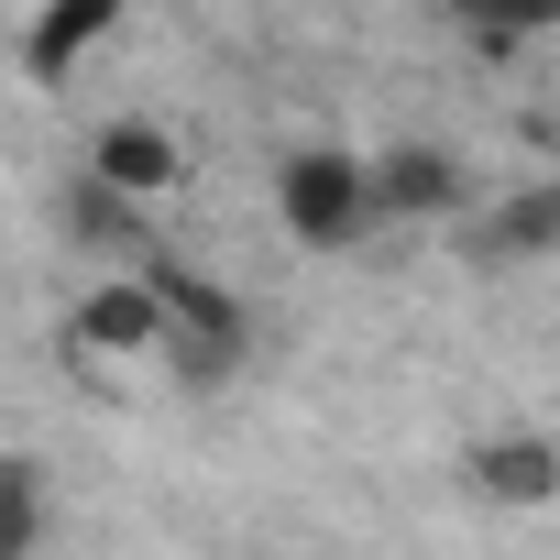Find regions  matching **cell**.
Returning a JSON list of instances; mask_svg holds the SVG:
<instances>
[{
    "mask_svg": "<svg viewBox=\"0 0 560 560\" xmlns=\"http://www.w3.org/2000/svg\"><path fill=\"white\" fill-rule=\"evenodd\" d=\"M110 23H121L110 0H56V12H34V23H23V78H45V89H56L89 45H110Z\"/></svg>",
    "mask_w": 560,
    "mask_h": 560,
    "instance_id": "obj_7",
    "label": "cell"
},
{
    "mask_svg": "<svg viewBox=\"0 0 560 560\" xmlns=\"http://www.w3.org/2000/svg\"><path fill=\"white\" fill-rule=\"evenodd\" d=\"M67 231H78V242H143V209L78 176V187H67Z\"/></svg>",
    "mask_w": 560,
    "mask_h": 560,
    "instance_id": "obj_9",
    "label": "cell"
},
{
    "mask_svg": "<svg viewBox=\"0 0 560 560\" xmlns=\"http://www.w3.org/2000/svg\"><path fill=\"white\" fill-rule=\"evenodd\" d=\"M275 220H287L298 253H363L385 231V198H374V154L352 143H298V154H275Z\"/></svg>",
    "mask_w": 560,
    "mask_h": 560,
    "instance_id": "obj_1",
    "label": "cell"
},
{
    "mask_svg": "<svg viewBox=\"0 0 560 560\" xmlns=\"http://www.w3.org/2000/svg\"><path fill=\"white\" fill-rule=\"evenodd\" d=\"M472 253H483V264H538V253H560V176L505 187V209L472 231Z\"/></svg>",
    "mask_w": 560,
    "mask_h": 560,
    "instance_id": "obj_6",
    "label": "cell"
},
{
    "mask_svg": "<svg viewBox=\"0 0 560 560\" xmlns=\"http://www.w3.org/2000/svg\"><path fill=\"white\" fill-rule=\"evenodd\" d=\"M67 352H176V319H165V298H154L143 264L100 275V287L67 308Z\"/></svg>",
    "mask_w": 560,
    "mask_h": 560,
    "instance_id": "obj_4",
    "label": "cell"
},
{
    "mask_svg": "<svg viewBox=\"0 0 560 560\" xmlns=\"http://www.w3.org/2000/svg\"><path fill=\"white\" fill-rule=\"evenodd\" d=\"M374 198H385V220H451L472 187H462L451 143H385L374 154Z\"/></svg>",
    "mask_w": 560,
    "mask_h": 560,
    "instance_id": "obj_5",
    "label": "cell"
},
{
    "mask_svg": "<svg viewBox=\"0 0 560 560\" xmlns=\"http://www.w3.org/2000/svg\"><path fill=\"white\" fill-rule=\"evenodd\" d=\"M34 538H45V472L12 451L0 462V560H34Z\"/></svg>",
    "mask_w": 560,
    "mask_h": 560,
    "instance_id": "obj_8",
    "label": "cell"
},
{
    "mask_svg": "<svg viewBox=\"0 0 560 560\" xmlns=\"http://www.w3.org/2000/svg\"><path fill=\"white\" fill-rule=\"evenodd\" d=\"M462 494L494 505V516L560 505V440L549 429H483V440H462Z\"/></svg>",
    "mask_w": 560,
    "mask_h": 560,
    "instance_id": "obj_2",
    "label": "cell"
},
{
    "mask_svg": "<svg viewBox=\"0 0 560 560\" xmlns=\"http://www.w3.org/2000/svg\"><path fill=\"white\" fill-rule=\"evenodd\" d=\"M89 187H110V198H132V209H165L176 187H187V143L165 132V121H143V110H121V121H100L89 132V165H78Z\"/></svg>",
    "mask_w": 560,
    "mask_h": 560,
    "instance_id": "obj_3",
    "label": "cell"
}]
</instances>
